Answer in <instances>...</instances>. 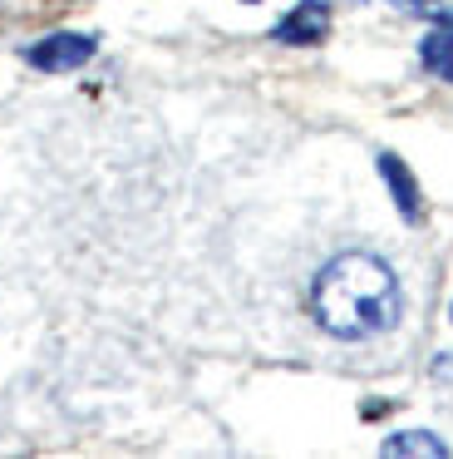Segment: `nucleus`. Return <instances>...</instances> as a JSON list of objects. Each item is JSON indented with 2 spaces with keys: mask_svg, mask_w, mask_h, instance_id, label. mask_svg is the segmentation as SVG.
<instances>
[{
  "mask_svg": "<svg viewBox=\"0 0 453 459\" xmlns=\"http://www.w3.org/2000/svg\"><path fill=\"white\" fill-rule=\"evenodd\" d=\"M311 311L321 321V331H330L335 341H370L399 326L404 291L384 257H374V252H340L335 262H325L315 272Z\"/></svg>",
  "mask_w": 453,
  "mask_h": 459,
  "instance_id": "obj_1",
  "label": "nucleus"
},
{
  "mask_svg": "<svg viewBox=\"0 0 453 459\" xmlns=\"http://www.w3.org/2000/svg\"><path fill=\"white\" fill-rule=\"evenodd\" d=\"M94 50H98L94 35L55 30V35H45V40L25 45V60L35 65V70H45V74H69V70H79V65L94 60Z\"/></svg>",
  "mask_w": 453,
  "mask_h": 459,
  "instance_id": "obj_2",
  "label": "nucleus"
},
{
  "mask_svg": "<svg viewBox=\"0 0 453 459\" xmlns=\"http://www.w3.org/2000/svg\"><path fill=\"white\" fill-rule=\"evenodd\" d=\"M330 35V5L325 0H301L291 15H281L271 30V40L281 45H321Z\"/></svg>",
  "mask_w": 453,
  "mask_h": 459,
  "instance_id": "obj_3",
  "label": "nucleus"
},
{
  "mask_svg": "<svg viewBox=\"0 0 453 459\" xmlns=\"http://www.w3.org/2000/svg\"><path fill=\"white\" fill-rule=\"evenodd\" d=\"M380 173H384V183H389V193H394V208H399V218L419 222V218H423V198H419V183H414L409 169H404L399 153H380Z\"/></svg>",
  "mask_w": 453,
  "mask_h": 459,
  "instance_id": "obj_4",
  "label": "nucleus"
},
{
  "mask_svg": "<svg viewBox=\"0 0 453 459\" xmlns=\"http://www.w3.org/2000/svg\"><path fill=\"white\" fill-rule=\"evenodd\" d=\"M419 60H423V70H429L433 80L453 84V25H449V21L419 40Z\"/></svg>",
  "mask_w": 453,
  "mask_h": 459,
  "instance_id": "obj_5",
  "label": "nucleus"
},
{
  "mask_svg": "<svg viewBox=\"0 0 453 459\" xmlns=\"http://www.w3.org/2000/svg\"><path fill=\"white\" fill-rule=\"evenodd\" d=\"M380 449H384V455H429V459L449 455V445H443L439 435H429V429H404V435H389Z\"/></svg>",
  "mask_w": 453,
  "mask_h": 459,
  "instance_id": "obj_6",
  "label": "nucleus"
},
{
  "mask_svg": "<svg viewBox=\"0 0 453 459\" xmlns=\"http://www.w3.org/2000/svg\"><path fill=\"white\" fill-rule=\"evenodd\" d=\"M394 5H404V11H433L439 0H394Z\"/></svg>",
  "mask_w": 453,
  "mask_h": 459,
  "instance_id": "obj_7",
  "label": "nucleus"
},
{
  "mask_svg": "<svg viewBox=\"0 0 453 459\" xmlns=\"http://www.w3.org/2000/svg\"><path fill=\"white\" fill-rule=\"evenodd\" d=\"M433 376H439V380H449V376H453V360H439V366H433Z\"/></svg>",
  "mask_w": 453,
  "mask_h": 459,
  "instance_id": "obj_8",
  "label": "nucleus"
},
{
  "mask_svg": "<svg viewBox=\"0 0 453 459\" xmlns=\"http://www.w3.org/2000/svg\"><path fill=\"white\" fill-rule=\"evenodd\" d=\"M443 21H449V25H453V11H449V15H443Z\"/></svg>",
  "mask_w": 453,
  "mask_h": 459,
  "instance_id": "obj_9",
  "label": "nucleus"
},
{
  "mask_svg": "<svg viewBox=\"0 0 453 459\" xmlns=\"http://www.w3.org/2000/svg\"><path fill=\"white\" fill-rule=\"evenodd\" d=\"M246 5H256V0H246Z\"/></svg>",
  "mask_w": 453,
  "mask_h": 459,
  "instance_id": "obj_10",
  "label": "nucleus"
},
{
  "mask_svg": "<svg viewBox=\"0 0 453 459\" xmlns=\"http://www.w3.org/2000/svg\"><path fill=\"white\" fill-rule=\"evenodd\" d=\"M449 316H453V307H449Z\"/></svg>",
  "mask_w": 453,
  "mask_h": 459,
  "instance_id": "obj_11",
  "label": "nucleus"
}]
</instances>
